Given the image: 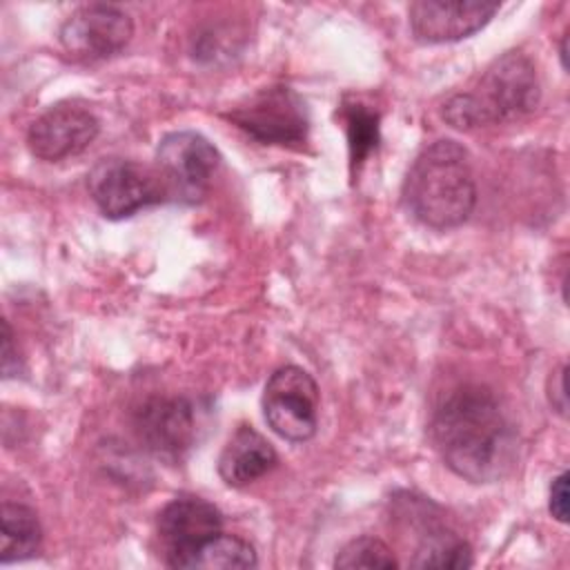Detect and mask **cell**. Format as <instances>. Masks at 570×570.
<instances>
[{
  "mask_svg": "<svg viewBox=\"0 0 570 570\" xmlns=\"http://www.w3.org/2000/svg\"><path fill=\"white\" fill-rule=\"evenodd\" d=\"M430 436L443 463L472 483L501 479L514 461V428L494 394L481 385L450 392L434 410Z\"/></svg>",
  "mask_w": 570,
  "mask_h": 570,
  "instance_id": "6da1fadb",
  "label": "cell"
},
{
  "mask_svg": "<svg viewBox=\"0 0 570 570\" xmlns=\"http://www.w3.org/2000/svg\"><path fill=\"white\" fill-rule=\"evenodd\" d=\"M403 205L421 225L452 229L463 225L476 203L468 151L454 140H436L412 163L403 180Z\"/></svg>",
  "mask_w": 570,
  "mask_h": 570,
  "instance_id": "7a4b0ae2",
  "label": "cell"
},
{
  "mask_svg": "<svg viewBox=\"0 0 570 570\" xmlns=\"http://www.w3.org/2000/svg\"><path fill=\"white\" fill-rule=\"evenodd\" d=\"M539 100L534 62L521 51H508L483 71L472 91L456 94L443 105V118L456 129L488 127L532 114Z\"/></svg>",
  "mask_w": 570,
  "mask_h": 570,
  "instance_id": "3957f363",
  "label": "cell"
},
{
  "mask_svg": "<svg viewBox=\"0 0 570 570\" xmlns=\"http://www.w3.org/2000/svg\"><path fill=\"white\" fill-rule=\"evenodd\" d=\"M220 156L216 147L196 131H171L156 147L158 176L167 196L180 203H200L209 191Z\"/></svg>",
  "mask_w": 570,
  "mask_h": 570,
  "instance_id": "277c9868",
  "label": "cell"
},
{
  "mask_svg": "<svg viewBox=\"0 0 570 570\" xmlns=\"http://www.w3.org/2000/svg\"><path fill=\"white\" fill-rule=\"evenodd\" d=\"M263 414L269 428L294 443H303L318 428V385L298 365L278 367L263 390Z\"/></svg>",
  "mask_w": 570,
  "mask_h": 570,
  "instance_id": "5b68a950",
  "label": "cell"
},
{
  "mask_svg": "<svg viewBox=\"0 0 570 570\" xmlns=\"http://www.w3.org/2000/svg\"><path fill=\"white\" fill-rule=\"evenodd\" d=\"M229 120L263 145H301L309 129L305 100L283 85L261 89L234 107Z\"/></svg>",
  "mask_w": 570,
  "mask_h": 570,
  "instance_id": "8992f818",
  "label": "cell"
},
{
  "mask_svg": "<svg viewBox=\"0 0 570 570\" xmlns=\"http://www.w3.org/2000/svg\"><path fill=\"white\" fill-rule=\"evenodd\" d=\"M87 187L102 216L114 220L127 218L167 196L158 171L154 174L125 158H105L96 163L87 176Z\"/></svg>",
  "mask_w": 570,
  "mask_h": 570,
  "instance_id": "52a82bcc",
  "label": "cell"
},
{
  "mask_svg": "<svg viewBox=\"0 0 570 570\" xmlns=\"http://www.w3.org/2000/svg\"><path fill=\"white\" fill-rule=\"evenodd\" d=\"M60 45L73 58L94 62L118 53L134 36L131 18L114 4L78 7L60 27Z\"/></svg>",
  "mask_w": 570,
  "mask_h": 570,
  "instance_id": "ba28073f",
  "label": "cell"
},
{
  "mask_svg": "<svg viewBox=\"0 0 570 570\" xmlns=\"http://www.w3.org/2000/svg\"><path fill=\"white\" fill-rule=\"evenodd\" d=\"M156 530L165 563L183 568L198 546L223 532V517L214 503L200 497H178L160 510Z\"/></svg>",
  "mask_w": 570,
  "mask_h": 570,
  "instance_id": "9c48e42d",
  "label": "cell"
},
{
  "mask_svg": "<svg viewBox=\"0 0 570 570\" xmlns=\"http://www.w3.org/2000/svg\"><path fill=\"white\" fill-rule=\"evenodd\" d=\"M142 445L167 461H180L196 441V414L187 399L154 396L145 401L134 419Z\"/></svg>",
  "mask_w": 570,
  "mask_h": 570,
  "instance_id": "30bf717a",
  "label": "cell"
},
{
  "mask_svg": "<svg viewBox=\"0 0 570 570\" xmlns=\"http://www.w3.org/2000/svg\"><path fill=\"white\" fill-rule=\"evenodd\" d=\"M98 118L78 105H56L38 116L29 131L27 145L40 160H62L85 151L98 136Z\"/></svg>",
  "mask_w": 570,
  "mask_h": 570,
  "instance_id": "8fae6325",
  "label": "cell"
},
{
  "mask_svg": "<svg viewBox=\"0 0 570 570\" xmlns=\"http://www.w3.org/2000/svg\"><path fill=\"white\" fill-rule=\"evenodd\" d=\"M497 11L499 2L485 0H416L410 4V27L421 42H454L483 29Z\"/></svg>",
  "mask_w": 570,
  "mask_h": 570,
  "instance_id": "7c38bea8",
  "label": "cell"
},
{
  "mask_svg": "<svg viewBox=\"0 0 570 570\" xmlns=\"http://www.w3.org/2000/svg\"><path fill=\"white\" fill-rule=\"evenodd\" d=\"M276 463L272 443L252 425H238L218 456V474L227 485L245 488L272 472Z\"/></svg>",
  "mask_w": 570,
  "mask_h": 570,
  "instance_id": "4fadbf2b",
  "label": "cell"
},
{
  "mask_svg": "<svg viewBox=\"0 0 570 570\" xmlns=\"http://www.w3.org/2000/svg\"><path fill=\"white\" fill-rule=\"evenodd\" d=\"M419 525V546L410 561L412 568H443V570H463L472 566V548L448 525L428 519L430 514L421 512Z\"/></svg>",
  "mask_w": 570,
  "mask_h": 570,
  "instance_id": "5bb4252c",
  "label": "cell"
},
{
  "mask_svg": "<svg viewBox=\"0 0 570 570\" xmlns=\"http://www.w3.org/2000/svg\"><path fill=\"white\" fill-rule=\"evenodd\" d=\"M2 534H0V561H22L38 552L42 541V528L36 512L22 503H2Z\"/></svg>",
  "mask_w": 570,
  "mask_h": 570,
  "instance_id": "9a60e30c",
  "label": "cell"
},
{
  "mask_svg": "<svg viewBox=\"0 0 570 570\" xmlns=\"http://www.w3.org/2000/svg\"><path fill=\"white\" fill-rule=\"evenodd\" d=\"M258 563L254 548L234 534L218 532L216 537L207 539L198 546L185 561L183 568L194 570H236V568H254Z\"/></svg>",
  "mask_w": 570,
  "mask_h": 570,
  "instance_id": "2e32d148",
  "label": "cell"
},
{
  "mask_svg": "<svg viewBox=\"0 0 570 570\" xmlns=\"http://www.w3.org/2000/svg\"><path fill=\"white\" fill-rule=\"evenodd\" d=\"M341 118L345 122L347 147H350V165H352V171H354L365 163V158L379 145L381 116H379V111L370 109L367 105L354 100V102H345L341 107Z\"/></svg>",
  "mask_w": 570,
  "mask_h": 570,
  "instance_id": "e0dca14e",
  "label": "cell"
},
{
  "mask_svg": "<svg viewBox=\"0 0 570 570\" xmlns=\"http://www.w3.org/2000/svg\"><path fill=\"white\" fill-rule=\"evenodd\" d=\"M334 566L341 570H392L399 568V561L387 543L376 537H358L341 548L334 559Z\"/></svg>",
  "mask_w": 570,
  "mask_h": 570,
  "instance_id": "ac0fdd59",
  "label": "cell"
},
{
  "mask_svg": "<svg viewBox=\"0 0 570 570\" xmlns=\"http://www.w3.org/2000/svg\"><path fill=\"white\" fill-rule=\"evenodd\" d=\"M548 510L550 514L559 521H568V472H561L552 485H550V499H548Z\"/></svg>",
  "mask_w": 570,
  "mask_h": 570,
  "instance_id": "d6986e66",
  "label": "cell"
},
{
  "mask_svg": "<svg viewBox=\"0 0 570 570\" xmlns=\"http://www.w3.org/2000/svg\"><path fill=\"white\" fill-rule=\"evenodd\" d=\"M18 372V354L13 352V334L9 321H2V374L9 379Z\"/></svg>",
  "mask_w": 570,
  "mask_h": 570,
  "instance_id": "ffe728a7",
  "label": "cell"
},
{
  "mask_svg": "<svg viewBox=\"0 0 570 570\" xmlns=\"http://www.w3.org/2000/svg\"><path fill=\"white\" fill-rule=\"evenodd\" d=\"M550 387H554V392L550 390V403L552 407L566 416L568 414V394H566V367H559L552 379H550Z\"/></svg>",
  "mask_w": 570,
  "mask_h": 570,
  "instance_id": "44dd1931",
  "label": "cell"
}]
</instances>
